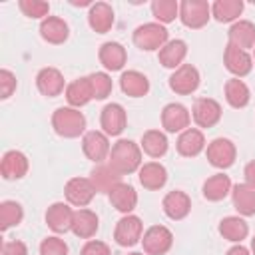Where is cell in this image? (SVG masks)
I'll use <instances>...</instances> for the list:
<instances>
[{
	"label": "cell",
	"mask_w": 255,
	"mask_h": 255,
	"mask_svg": "<svg viewBox=\"0 0 255 255\" xmlns=\"http://www.w3.org/2000/svg\"><path fill=\"white\" fill-rule=\"evenodd\" d=\"M108 163L122 175L133 173L141 167V149L135 141L131 139H118L112 145Z\"/></svg>",
	"instance_id": "6da1fadb"
},
{
	"label": "cell",
	"mask_w": 255,
	"mask_h": 255,
	"mask_svg": "<svg viewBox=\"0 0 255 255\" xmlns=\"http://www.w3.org/2000/svg\"><path fill=\"white\" fill-rule=\"evenodd\" d=\"M52 128L60 137H78L86 131V118L76 108H58L52 114Z\"/></svg>",
	"instance_id": "7a4b0ae2"
},
{
	"label": "cell",
	"mask_w": 255,
	"mask_h": 255,
	"mask_svg": "<svg viewBox=\"0 0 255 255\" xmlns=\"http://www.w3.org/2000/svg\"><path fill=\"white\" fill-rule=\"evenodd\" d=\"M133 44L143 50V52H153V50H161L169 40H167V30L163 24L159 22H147L141 24L133 30Z\"/></svg>",
	"instance_id": "3957f363"
},
{
	"label": "cell",
	"mask_w": 255,
	"mask_h": 255,
	"mask_svg": "<svg viewBox=\"0 0 255 255\" xmlns=\"http://www.w3.org/2000/svg\"><path fill=\"white\" fill-rule=\"evenodd\" d=\"M211 6L205 0H183L179 4V20L191 30H199L209 22Z\"/></svg>",
	"instance_id": "277c9868"
},
{
	"label": "cell",
	"mask_w": 255,
	"mask_h": 255,
	"mask_svg": "<svg viewBox=\"0 0 255 255\" xmlns=\"http://www.w3.org/2000/svg\"><path fill=\"white\" fill-rule=\"evenodd\" d=\"M199 72L195 66L191 64H181L171 76H169V88L171 92L179 94V96H189L199 88Z\"/></svg>",
	"instance_id": "5b68a950"
},
{
	"label": "cell",
	"mask_w": 255,
	"mask_h": 255,
	"mask_svg": "<svg viewBox=\"0 0 255 255\" xmlns=\"http://www.w3.org/2000/svg\"><path fill=\"white\" fill-rule=\"evenodd\" d=\"M141 243L147 255H165L173 245V233L163 225H151L143 233Z\"/></svg>",
	"instance_id": "8992f818"
},
{
	"label": "cell",
	"mask_w": 255,
	"mask_h": 255,
	"mask_svg": "<svg viewBox=\"0 0 255 255\" xmlns=\"http://www.w3.org/2000/svg\"><path fill=\"white\" fill-rule=\"evenodd\" d=\"M235 143L227 137H215L209 145H207V159L213 167L217 169H227L235 163Z\"/></svg>",
	"instance_id": "52a82bcc"
},
{
	"label": "cell",
	"mask_w": 255,
	"mask_h": 255,
	"mask_svg": "<svg viewBox=\"0 0 255 255\" xmlns=\"http://www.w3.org/2000/svg\"><path fill=\"white\" fill-rule=\"evenodd\" d=\"M141 233H143V223L139 217L135 215H124L118 223H116V229H114V239L118 245L122 247H133L139 239H141Z\"/></svg>",
	"instance_id": "ba28073f"
},
{
	"label": "cell",
	"mask_w": 255,
	"mask_h": 255,
	"mask_svg": "<svg viewBox=\"0 0 255 255\" xmlns=\"http://www.w3.org/2000/svg\"><path fill=\"white\" fill-rule=\"evenodd\" d=\"M98 191H96V187L92 185V181H90V177H72L68 183H66V187H64V195H66V199H68V203H72V205H76V207H86L92 199H94V195H96Z\"/></svg>",
	"instance_id": "9c48e42d"
},
{
	"label": "cell",
	"mask_w": 255,
	"mask_h": 255,
	"mask_svg": "<svg viewBox=\"0 0 255 255\" xmlns=\"http://www.w3.org/2000/svg\"><path fill=\"white\" fill-rule=\"evenodd\" d=\"M82 149L86 153L88 159H92L94 163H102L106 157H110V141H108V135L104 131H98V129H92V131H86L84 137H82Z\"/></svg>",
	"instance_id": "30bf717a"
},
{
	"label": "cell",
	"mask_w": 255,
	"mask_h": 255,
	"mask_svg": "<svg viewBox=\"0 0 255 255\" xmlns=\"http://www.w3.org/2000/svg\"><path fill=\"white\" fill-rule=\"evenodd\" d=\"M221 106L219 102H215L213 98H197L191 110L193 122L199 128H213L219 120H221Z\"/></svg>",
	"instance_id": "8fae6325"
},
{
	"label": "cell",
	"mask_w": 255,
	"mask_h": 255,
	"mask_svg": "<svg viewBox=\"0 0 255 255\" xmlns=\"http://www.w3.org/2000/svg\"><path fill=\"white\" fill-rule=\"evenodd\" d=\"M223 64H225V68H227L235 78H243V76H247V74L251 72V68H253V58H251L245 50H241V48H237V46H233V44L227 42L225 52H223Z\"/></svg>",
	"instance_id": "7c38bea8"
},
{
	"label": "cell",
	"mask_w": 255,
	"mask_h": 255,
	"mask_svg": "<svg viewBox=\"0 0 255 255\" xmlns=\"http://www.w3.org/2000/svg\"><path fill=\"white\" fill-rule=\"evenodd\" d=\"M100 124H102V129L106 135H120L128 124V116H126L124 106L114 104V102L104 106L102 116H100Z\"/></svg>",
	"instance_id": "4fadbf2b"
},
{
	"label": "cell",
	"mask_w": 255,
	"mask_h": 255,
	"mask_svg": "<svg viewBox=\"0 0 255 255\" xmlns=\"http://www.w3.org/2000/svg\"><path fill=\"white\" fill-rule=\"evenodd\" d=\"M72 223H74V211L70 209L68 203L56 201V203H52L48 207V211H46V225L54 233L72 231Z\"/></svg>",
	"instance_id": "5bb4252c"
},
{
	"label": "cell",
	"mask_w": 255,
	"mask_h": 255,
	"mask_svg": "<svg viewBox=\"0 0 255 255\" xmlns=\"http://www.w3.org/2000/svg\"><path fill=\"white\" fill-rule=\"evenodd\" d=\"M64 76L58 68H42L36 76V88L46 98H56L64 92Z\"/></svg>",
	"instance_id": "9a60e30c"
},
{
	"label": "cell",
	"mask_w": 255,
	"mask_h": 255,
	"mask_svg": "<svg viewBox=\"0 0 255 255\" xmlns=\"http://www.w3.org/2000/svg\"><path fill=\"white\" fill-rule=\"evenodd\" d=\"M189 112L185 106L181 104H167L161 110V126L165 128V131L175 133V131H185L189 128Z\"/></svg>",
	"instance_id": "2e32d148"
},
{
	"label": "cell",
	"mask_w": 255,
	"mask_h": 255,
	"mask_svg": "<svg viewBox=\"0 0 255 255\" xmlns=\"http://www.w3.org/2000/svg\"><path fill=\"white\" fill-rule=\"evenodd\" d=\"M161 207H163V213L173 219V221H179V219H185L191 211V199L185 191H179V189H173L169 191L163 201H161Z\"/></svg>",
	"instance_id": "e0dca14e"
},
{
	"label": "cell",
	"mask_w": 255,
	"mask_h": 255,
	"mask_svg": "<svg viewBox=\"0 0 255 255\" xmlns=\"http://www.w3.org/2000/svg\"><path fill=\"white\" fill-rule=\"evenodd\" d=\"M0 171H2V177L8 179V181H14V179H22L26 173H28V157L18 151V149H10L2 155V163H0Z\"/></svg>",
	"instance_id": "ac0fdd59"
},
{
	"label": "cell",
	"mask_w": 255,
	"mask_h": 255,
	"mask_svg": "<svg viewBox=\"0 0 255 255\" xmlns=\"http://www.w3.org/2000/svg\"><path fill=\"white\" fill-rule=\"evenodd\" d=\"M177 153L183 157H195L205 149V135L201 133V129L195 128H187L185 131L179 133L177 141H175Z\"/></svg>",
	"instance_id": "d6986e66"
},
{
	"label": "cell",
	"mask_w": 255,
	"mask_h": 255,
	"mask_svg": "<svg viewBox=\"0 0 255 255\" xmlns=\"http://www.w3.org/2000/svg\"><path fill=\"white\" fill-rule=\"evenodd\" d=\"M90 181L98 193H110L118 183H122V173H118L110 163H98L90 173Z\"/></svg>",
	"instance_id": "ffe728a7"
},
{
	"label": "cell",
	"mask_w": 255,
	"mask_h": 255,
	"mask_svg": "<svg viewBox=\"0 0 255 255\" xmlns=\"http://www.w3.org/2000/svg\"><path fill=\"white\" fill-rule=\"evenodd\" d=\"M108 197H110V203H112L120 213H124V215H129V213L135 209V205H137V193H135V189H133L131 185H128V183H118V185L108 193Z\"/></svg>",
	"instance_id": "44dd1931"
},
{
	"label": "cell",
	"mask_w": 255,
	"mask_h": 255,
	"mask_svg": "<svg viewBox=\"0 0 255 255\" xmlns=\"http://www.w3.org/2000/svg\"><path fill=\"white\" fill-rule=\"evenodd\" d=\"M88 24L98 34L110 32V28L114 26V10H112V6L106 4V2L92 4L90 6V12H88Z\"/></svg>",
	"instance_id": "7402d4cb"
},
{
	"label": "cell",
	"mask_w": 255,
	"mask_h": 255,
	"mask_svg": "<svg viewBox=\"0 0 255 255\" xmlns=\"http://www.w3.org/2000/svg\"><path fill=\"white\" fill-rule=\"evenodd\" d=\"M102 66L110 72H118L124 68L126 60H128V54H126V48L120 44V42H106L100 46V54H98Z\"/></svg>",
	"instance_id": "603a6c76"
},
{
	"label": "cell",
	"mask_w": 255,
	"mask_h": 255,
	"mask_svg": "<svg viewBox=\"0 0 255 255\" xmlns=\"http://www.w3.org/2000/svg\"><path fill=\"white\" fill-rule=\"evenodd\" d=\"M66 100L72 108H82L86 106L90 100H94V90H92V82H90V76L86 78H78L74 80L72 84L66 86Z\"/></svg>",
	"instance_id": "cb8c5ba5"
},
{
	"label": "cell",
	"mask_w": 255,
	"mask_h": 255,
	"mask_svg": "<svg viewBox=\"0 0 255 255\" xmlns=\"http://www.w3.org/2000/svg\"><path fill=\"white\" fill-rule=\"evenodd\" d=\"M100 227V221H98V215L92 211V209H78L74 211V223H72V233L80 239H90L96 235Z\"/></svg>",
	"instance_id": "d4e9b609"
},
{
	"label": "cell",
	"mask_w": 255,
	"mask_h": 255,
	"mask_svg": "<svg viewBox=\"0 0 255 255\" xmlns=\"http://www.w3.org/2000/svg\"><path fill=\"white\" fill-rule=\"evenodd\" d=\"M231 201L239 215L251 217L255 215V189L247 183H237L231 187Z\"/></svg>",
	"instance_id": "484cf974"
},
{
	"label": "cell",
	"mask_w": 255,
	"mask_h": 255,
	"mask_svg": "<svg viewBox=\"0 0 255 255\" xmlns=\"http://www.w3.org/2000/svg\"><path fill=\"white\" fill-rule=\"evenodd\" d=\"M40 36L48 44H64L68 40V36H70V28H68V24L62 18L48 16L40 24Z\"/></svg>",
	"instance_id": "4316f807"
},
{
	"label": "cell",
	"mask_w": 255,
	"mask_h": 255,
	"mask_svg": "<svg viewBox=\"0 0 255 255\" xmlns=\"http://www.w3.org/2000/svg\"><path fill=\"white\" fill-rule=\"evenodd\" d=\"M120 88L129 98H143L149 92V80L137 70H128L120 78Z\"/></svg>",
	"instance_id": "83f0119b"
},
{
	"label": "cell",
	"mask_w": 255,
	"mask_h": 255,
	"mask_svg": "<svg viewBox=\"0 0 255 255\" xmlns=\"http://www.w3.org/2000/svg\"><path fill=\"white\" fill-rule=\"evenodd\" d=\"M167 181V169L157 163V161H147L139 167V183L149 189V191H155V189H161Z\"/></svg>",
	"instance_id": "f1b7e54d"
},
{
	"label": "cell",
	"mask_w": 255,
	"mask_h": 255,
	"mask_svg": "<svg viewBox=\"0 0 255 255\" xmlns=\"http://www.w3.org/2000/svg\"><path fill=\"white\" fill-rule=\"evenodd\" d=\"M227 36H229V44L247 52L249 48L255 46V24L249 20H239L229 28Z\"/></svg>",
	"instance_id": "f546056e"
},
{
	"label": "cell",
	"mask_w": 255,
	"mask_h": 255,
	"mask_svg": "<svg viewBox=\"0 0 255 255\" xmlns=\"http://www.w3.org/2000/svg\"><path fill=\"white\" fill-rule=\"evenodd\" d=\"M231 187H233V185H231L229 175H225V173H215V175H211V177L205 179L201 191H203V197H205L207 201H221V199H225V197L231 193Z\"/></svg>",
	"instance_id": "4dcf8cb0"
},
{
	"label": "cell",
	"mask_w": 255,
	"mask_h": 255,
	"mask_svg": "<svg viewBox=\"0 0 255 255\" xmlns=\"http://www.w3.org/2000/svg\"><path fill=\"white\" fill-rule=\"evenodd\" d=\"M187 56V44L183 40H169L159 52H157V58H159V64L163 68H179L181 62L185 60Z\"/></svg>",
	"instance_id": "1f68e13d"
},
{
	"label": "cell",
	"mask_w": 255,
	"mask_h": 255,
	"mask_svg": "<svg viewBox=\"0 0 255 255\" xmlns=\"http://www.w3.org/2000/svg\"><path fill=\"white\" fill-rule=\"evenodd\" d=\"M219 233L223 235V239L227 241H233V243H241L247 233H249V225L245 223L243 217L239 215H229L225 219H221L219 223Z\"/></svg>",
	"instance_id": "d6a6232c"
},
{
	"label": "cell",
	"mask_w": 255,
	"mask_h": 255,
	"mask_svg": "<svg viewBox=\"0 0 255 255\" xmlns=\"http://www.w3.org/2000/svg\"><path fill=\"white\" fill-rule=\"evenodd\" d=\"M225 100L231 108L239 110V108H245L251 100V94H249V88L245 86L243 80L239 78H231L225 82Z\"/></svg>",
	"instance_id": "836d02e7"
},
{
	"label": "cell",
	"mask_w": 255,
	"mask_h": 255,
	"mask_svg": "<svg viewBox=\"0 0 255 255\" xmlns=\"http://www.w3.org/2000/svg\"><path fill=\"white\" fill-rule=\"evenodd\" d=\"M241 12H243L241 0H215L211 6V16L221 24L237 20L241 16Z\"/></svg>",
	"instance_id": "e575fe53"
},
{
	"label": "cell",
	"mask_w": 255,
	"mask_h": 255,
	"mask_svg": "<svg viewBox=\"0 0 255 255\" xmlns=\"http://www.w3.org/2000/svg\"><path fill=\"white\" fill-rule=\"evenodd\" d=\"M167 137L163 131L159 129H147L141 135V149L149 155V157H161L167 153Z\"/></svg>",
	"instance_id": "d590c367"
},
{
	"label": "cell",
	"mask_w": 255,
	"mask_h": 255,
	"mask_svg": "<svg viewBox=\"0 0 255 255\" xmlns=\"http://www.w3.org/2000/svg\"><path fill=\"white\" fill-rule=\"evenodd\" d=\"M22 219H24V209L18 201L8 199L0 203V229L2 231H8L10 227L22 223Z\"/></svg>",
	"instance_id": "8d00e7d4"
},
{
	"label": "cell",
	"mask_w": 255,
	"mask_h": 255,
	"mask_svg": "<svg viewBox=\"0 0 255 255\" xmlns=\"http://www.w3.org/2000/svg\"><path fill=\"white\" fill-rule=\"evenodd\" d=\"M151 14L159 24H169L175 20V16H179V4L175 0H153Z\"/></svg>",
	"instance_id": "74e56055"
},
{
	"label": "cell",
	"mask_w": 255,
	"mask_h": 255,
	"mask_svg": "<svg viewBox=\"0 0 255 255\" xmlns=\"http://www.w3.org/2000/svg\"><path fill=\"white\" fill-rule=\"evenodd\" d=\"M90 82H92V90H94V100H106L112 94V78L106 72H94L90 74Z\"/></svg>",
	"instance_id": "f35d334b"
},
{
	"label": "cell",
	"mask_w": 255,
	"mask_h": 255,
	"mask_svg": "<svg viewBox=\"0 0 255 255\" xmlns=\"http://www.w3.org/2000/svg\"><path fill=\"white\" fill-rule=\"evenodd\" d=\"M20 10L24 12V16L28 18H48L50 12V4L42 2V0H20Z\"/></svg>",
	"instance_id": "ab89813d"
},
{
	"label": "cell",
	"mask_w": 255,
	"mask_h": 255,
	"mask_svg": "<svg viewBox=\"0 0 255 255\" xmlns=\"http://www.w3.org/2000/svg\"><path fill=\"white\" fill-rule=\"evenodd\" d=\"M40 255H68V245L64 239H60L56 235L46 237L40 243Z\"/></svg>",
	"instance_id": "60d3db41"
},
{
	"label": "cell",
	"mask_w": 255,
	"mask_h": 255,
	"mask_svg": "<svg viewBox=\"0 0 255 255\" xmlns=\"http://www.w3.org/2000/svg\"><path fill=\"white\" fill-rule=\"evenodd\" d=\"M16 90V76L10 70H0V98L8 100Z\"/></svg>",
	"instance_id": "b9f144b4"
},
{
	"label": "cell",
	"mask_w": 255,
	"mask_h": 255,
	"mask_svg": "<svg viewBox=\"0 0 255 255\" xmlns=\"http://www.w3.org/2000/svg\"><path fill=\"white\" fill-rule=\"evenodd\" d=\"M80 255H112V251H110L108 243L98 241V239H90V241L82 247Z\"/></svg>",
	"instance_id": "7bdbcfd3"
},
{
	"label": "cell",
	"mask_w": 255,
	"mask_h": 255,
	"mask_svg": "<svg viewBox=\"0 0 255 255\" xmlns=\"http://www.w3.org/2000/svg\"><path fill=\"white\" fill-rule=\"evenodd\" d=\"M2 255H28V249L22 241H6L2 245Z\"/></svg>",
	"instance_id": "ee69618b"
},
{
	"label": "cell",
	"mask_w": 255,
	"mask_h": 255,
	"mask_svg": "<svg viewBox=\"0 0 255 255\" xmlns=\"http://www.w3.org/2000/svg\"><path fill=\"white\" fill-rule=\"evenodd\" d=\"M243 175H245V183H247L249 187H253V189H255V159H253V161H249V163L245 165Z\"/></svg>",
	"instance_id": "f6af8a7d"
},
{
	"label": "cell",
	"mask_w": 255,
	"mask_h": 255,
	"mask_svg": "<svg viewBox=\"0 0 255 255\" xmlns=\"http://www.w3.org/2000/svg\"><path fill=\"white\" fill-rule=\"evenodd\" d=\"M225 255H251V253H249V249L243 247V245H233Z\"/></svg>",
	"instance_id": "bcb514c9"
},
{
	"label": "cell",
	"mask_w": 255,
	"mask_h": 255,
	"mask_svg": "<svg viewBox=\"0 0 255 255\" xmlns=\"http://www.w3.org/2000/svg\"><path fill=\"white\" fill-rule=\"evenodd\" d=\"M251 251H253V255H255V235H253V239H251Z\"/></svg>",
	"instance_id": "7dc6e473"
},
{
	"label": "cell",
	"mask_w": 255,
	"mask_h": 255,
	"mask_svg": "<svg viewBox=\"0 0 255 255\" xmlns=\"http://www.w3.org/2000/svg\"><path fill=\"white\" fill-rule=\"evenodd\" d=\"M129 255H143V253H137V251H133V253H129Z\"/></svg>",
	"instance_id": "c3c4849f"
},
{
	"label": "cell",
	"mask_w": 255,
	"mask_h": 255,
	"mask_svg": "<svg viewBox=\"0 0 255 255\" xmlns=\"http://www.w3.org/2000/svg\"><path fill=\"white\" fill-rule=\"evenodd\" d=\"M253 62H255V46H253Z\"/></svg>",
	"instance_id": "681fc988"
}]
</instances>
